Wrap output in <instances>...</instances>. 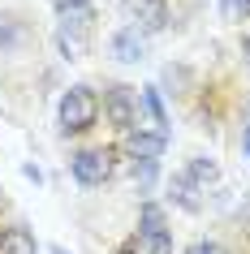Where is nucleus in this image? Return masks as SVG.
I'll return each instance as SVG.
<instances>
[{
  "label": "nucleus",
  "instance_id": "1",
  "mask_svg": "<svg viewBox=\"0 0 250 254\" xmlns=\"http://www.w3.org/2000/svg\"><path fill=\"white\" fill-rule=\"evenodd\" d=\"M95 117H99V95H95L91 86H69V91L61 95V125H65V129L82 134V129L95 125Z\"/></svg>",
  "mask_w": 250,
  "mask_h": 254
},
{
  "label": "nucleus",
  "instance_id": "2",
  "mask_svg": "<svg viewBox=\"0 0 250 254\" xmlns=\"http://www.w3.org/2000/svg\"><path fill=\"white\" fill-rule=\"evenodd\" d=\"M56 43H61V56L65 61H82L86 48H91V9H69V13H61Z\"/></svg>",
  "mask_w": 250,
  "mask_h": 254
},
{
  "label": "nucleus",
  "instance_id": "3",
  "mask_svg": "<svg viewBox=\"0 0 250 254\" xmlns=\"http://www.w3.org/2000/svg\"><path fill=\"white\" fill-rule=\"evenodd\" d=\"M69 173L78 186H104L112 177V151H78L69 160Z\"/></svg>",
  "mask_w": 250,
  "mask_h": 254
},
{
  "label": "nucleus",
  "instance_id": "4",
  "mask_svg": "<svg viewBox=\"0 0 250 254\" xmlns=\"http://www.w3.org/2000/svg\"><path fill=\"white\" fill-rule=\"evenodd\" d=\"M121 9H125L130 26L138 30V35L164 30V22H168V9H164V0H121Z\"/></svg>",
  "mask_w": 250,
  "mask_h": 254
},
{
  "label": "nucleus",
  "instance_id": "5",
  "mask_svg": "<svg viewBox=\"0 0 250 254\" xmlns=\"http://www.w3.org/2000/svg\"><path fill=\"white\" fill-rule=\"evenodd\" d=\"M104 112H108V121L117 125L121 134H130L134 125H138V108H134V95L125 91V86H112V91H108Z\"/></svg>",
  "mask_w": 250,
  "mask_h": 254
},
{
  "label": "nucleus",
  "instance_id": "6",
  "mask_svg": "<svg viewBox=\"0 0 250 254\" xmlns=\"http://www.w3.org/2000/svg\"><path fill=\"white\" fill-rule=\"evenodd\" d=\"M164 147H168V134H147V129H130L125 134V151H130L134 160H143V164H156L160 155H164Z\"/></svg>",
  "mask_w": 250,
  "mask_h": 254
},
{
  "label": "nucleus",
  "instance_id": "7",
  "mask_svg": "<svg viewBox=\"0 0 250 254\" xmlns=\"http://www.w3.org/2000/svg\"><path fill=\"white\" fill-rule=\"evenodd\" d=\"M112 56L117 61H125V65H134V61H143V52H147V35H138L134 26H125V30H117L112 35Z\"/></svg>",
  "mask_w": 250,
  "mask_h": 254
},
{
  "label": "nucleus",
  "instance_id": "8",
  "mask_svg": "<svg viewBox=\"0 0 250 254\" xmlns=\"http://www.w3.org/2000/svg\"><path fill=\"white\" fill-rule=\"evenodd\" d=\"M130 254H172V233L168 228H138L130 241Z\"/></svg>",
  "mask_w": 250,
  "mask_h": 254
},
{
  "label": "nucleus",
  "instance_id": "9",
  "mask_svg": "<svg viewBox=\"0 0 250 254\" xmlns=\"http://www.w3.org/2000/svg\"><path fill=\"white\" fill-rule=\"evenodd\" d=\"M185 177H190V181H194L198 190H207V186H216V181H220V164H216V160H207V155H198V160H190Z\"/></svg>",
  "mask_w": 250,
  "mask_h": 254
},
{
  "label": "nucleus",
  "instance_id": "10",
  "mask_svg": "<svg viewBox=\"0 0 250 254\" xmlns=\"http://www.w3.org/2000/svg\"><path fill=\"white\" fill-rule=\"evenodd\" d=\"M198 194H203V190H198L185 173H181V177H172V198L181 202L185 211H203V198H198Z\"/></svg>",
  "mask_w": 250,
  "mask_h": 254
},
{
  "label": "nucleus",
  "instance_id": "11",
  "mask_svg": "<svg viewBox=\"0 0 250 254\" xmlns=\"http://www.w3.org/2000/svg\"><path fill=\"white\" fill-rule=\"evenodd\" d=\"M35 237H30L26 228H9V233H0V254H35Z\"/></svg>",
  "mask_w": 250,
  "mask_h": 254
},
{
  "label": "nucleus",
  "instance_id": "12",
  "mask_svg": "<svg viewBox=\"0 0 250 254\" xmlns=\"http://www.w3.org/2000/svg\"><path fill=\"white\" fill-rule=\"evenodd\" d=\"M143 108H147V117H151V125H156V134H168V117H164V104H160L156 86H143Z\"/></svg>",
  "mask_w": 250,
  "mask_h": 254
},
{
  "label": "nucleus",
  "instance_id": "13",
  "mask_svg": "<svg viewBox=\"0 0 250 254\" xmlns=\"http://www.w3.org/2000/svg\"><path fill=\"white\" fill-rule=\"evenodd\" d=\"M185 254H229V250H224L220 241H194V246H190Z\"/></svg>",
  "mask_w": 250,
  "mask_h": 254
},
{
  "label": "nucleus",
  "instance_id": "14",
  "mask_svg": "<svg viewBox=\"0 0 250 254\" xmlns=\"http://www.w3.org/2000/svg\"><path fill=\"white\" fill-rule=\"evenodd\" d=\"M17 39H22V30H17L13 22H4V26H0V48H13Z\"/></svg>",
  "mask_w": 250,
  "mask_h": 254
},
{
  "label": "nucleus",
  "instance_id": "15",
  "mask_svg": "<svg viewBox=\"0 0 250 254\" xmlns=\"http://www.w3.org/2000/svg\"><path fill=\"white\" fill-rule=\"evenodd\" d=\"M224 13L229 17H250V0H224Z\"/></svg>",
  "mask_w": 250,
  "mask_h": 254
},
{
  "label": "nucleus",
  "instance_id": "16",
  "mask_svg": "<svg viewBox=\"0 0 250 254\" xmlns=\"http://www.w3.org/2000/svg\"><path fill=\"white\" fill-rule=\"evenodd\" d=\"M56 9H61V13H69V9H86V0H52Z\"/></svg>",
  "mask_w": 250,
  "mask_h": 254
},
{
  "label": "nucleus",
  "instance_id": "17",
  "mask_svg": "<svg viewBox=\"0 0 250 254\" xmlns=\"http://www.w3.org/2000/svg\"><path fill=\"white\" fill-rule=\"evenodd\" d=\"M48 254H65V246H52V250H48Z\"/></svg>",
  "mask_w": 250,
  "mask_h": 254
},
{
  "label": "nucleus",
  "instance_id": "18",
  "mask_svg": "<svg viewBox=\"0 0 250 254\" xmlns=\"http://www.w3.org/2000/svg\"><path fill=\"white\" fill-rule=\"evenodd\" d=\"M246 147H250V125H246Z\"/></svg>",
  "mask_w": 250,
  "mask_h": 254
},
{
  "label": "nucleus",
  "instance_id": "19",
  "mask_svg": "<svg viewBox=\"0 0 250 254\" xmlns=\"http://www.w3.org/2000/svg\"><path fill=\"white\" fill-rule=\"evenodd\" d=\"M246 56H250V35H246Z\"/></svg>",
  "mask_w": 250,
  "mask_h": 254
}]
</instances>
